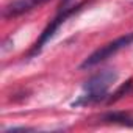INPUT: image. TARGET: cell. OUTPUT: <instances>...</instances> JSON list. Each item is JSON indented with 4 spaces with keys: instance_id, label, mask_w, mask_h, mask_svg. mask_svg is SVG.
<instances>
[{
    "instance_id": "obj_1",
    "label": "cell",
    "mask_w": 133,
    "mask_h": 133,
    "mask_svg": "<svg viewBox=\"0 0 133 133\" xmlns=\"http://www.w3.org/2000/svg\"><path fill=\"white\" fill-rule=\"evenodd\" d=\"M117 80V72L114 71H102L96 75H92L85 85H83V91L85 94L75 100L72 105L78 107V105H91L96 102L103 100L108 96V89L110 86Z\"/></svg>"
},
{
    "instance_id": "obj_2",
    "label": "cell",
    "mask_w": 133,
    "mask_h": 133,
    "mask_svg": "<svg viewBox=\"0 0 133 133\" xmlns=\"http://www.w3.org/2000/svg\"><path fill=\"white\" fill-rule=\"evenodd\" d=\"M131 42H133V33H128V35L119 36L117 39H114V41H111V42L102 45V47L97 49L96 52H92V53H91V55L82 63L80 68H82V69H89V68H92V66H97L99 63H102V61L111 58L114 53H117L119 50L125 49V47L130 45Z\"/></svg>"
},
{
    "instance_id": "obj_3",
    "label": "cell",
    "mask_w": 133,
    "mask_h": 133,
    "mask_svg": "<svg viewBox=\"0 0 133 133\" xmlns=\"http://www.w3.org/2000/svg\"><path fill=\"white\" fill-rule=\"evenodd\" d=\"M82 5H77V6H66V8H59V13L56 14V17L45 27V30L42 31V35H41V38L36 41V44H35V47H33V50H31V55H35V53H39L41 52V49L45 45V42L56 33V30L59 28V25L68 19L71 14H74L78 8H80Z\"/></svg>"
},
{
    "instance_id": "obj_4",
    "label": "cell",
    "mask_w": 133,
    "mask_h": 133,
    "mask_svg": "<svg viewBox=\"0 0 133 133\" xmlns=\"http://www.w3.org/2000/svg\"><path fill=\"white\" fill-rule=\"evenodd\" d=\"M49 0H11L8 5H5L3 8V17H16V16H21L24 13H28L31 11L33 8L36 6H41L44 5Z\"/></svg>"
},
{
    "instance_id": "obj_5",
    "label": "cell",
    "mask_w": 133,
    "mask_h": 133,
    "mask_svg": "<svg viewBox=\"0 0 133 133\" xmlns=\"http://www.w3.org/2000/svg\"><path fill=\"white\" fill-rule=\"evenodd\" d=\"M102 121L110 122V124H119V125H125V127H133V117L128 113H124V111L107 113V114H103Z\"/></svg>"
}]
</instances>
